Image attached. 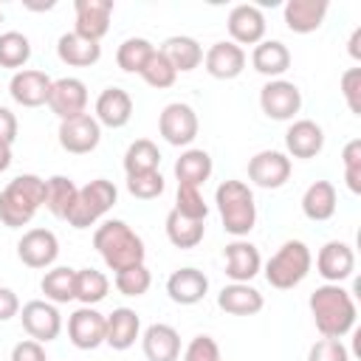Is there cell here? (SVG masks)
Segmentation results:
<instances>
[{
  "instance_id": "6da1fadb",
  "label": "cell",
  "mask_w": 361,
  "mask_h": 361,
  "mask_svg": "<svg viewBox=\"0 0 361 361\" xmlns=\"http://www.w3.org/2000/svg\"><path fill=\"white\" fill-rule=\"evenodd\" d=\"M310 313L316 322V330L324 338H341L355 327V302L350 296V290H344L341 285H319L310 293Z\"/></svg>"
},
{
  "instance_id": "7a4b0ae2",
  "label": "cell",
  "mask_w": 361,
  "mask_h": 361,
  "mask_svg": "<svg viewBox=\"0 0 361 361\" xmlns=\"http://www.w3.org/2000/svg\"><path fill=\"white\" fill-rule=\"evenodd\" d=\"M93 248L104 259V265L116 274L130 265H141L147 257L144 240L124 223V220H104L93 231Z\"/></svg>"
},
{
  "instance_id": "3957f363",
  "label": "cell",
  "mask_w": 361,
  "mask_h": 361,
  "mask_svg": "<svg viewBox=\"0 0 361 361\" xmlns=\"http://www.w3.org/2000/svg\"><path fill=\"white\" fill-rule=\"evenodd\" d=\"M45 206V178L17 175L0 192V223L8 228H23Z\"/></svg>"
},
{
  "instance_id": "277c9868",
  "label": "cell",
  "mask_w": 361,
  "mask_h": 361,
  "mask_svg": "<svg viewBox=\"0 0 361 361\" xmlns=\"http://www.w3.org/2000/svg\"><path fill=\"white\" fill-rule=\"evenodd\" d=\"M214 203L223 220V228L243 240L254 223H257V203H254V192L248 189V183L243 180H223L214 192Z\"/></svg>"
},
{
  "instance_id": "5b68a950",
  "label": "cell",
  "mask_w": 361,
  "mask_h": 361,
  "mask_svg": "<svg viewBox=\"0 0 361 361\" xmlns=\"http://www.w3.org/2000/svg\"><path fill=\"white\" fill-rule=\"evenodd\" d=\"M310 265H313L310 248L302 240H288L265 262V279L276 290H290L310 274Z\"/></svg>"
},
{
  "instance_id": "8992f818",
  "label": "cell",
  "mask_w": 361,
  "mask_h": 361,
  "mask_svg": "<svg viewBox=\"0 0 361 361\" xmlns=\"http://www.w3.org/2000/svg\"><path fill=\"white\" fill-rule=\"evenodd\" d=\"M116 200H118V189L110 180L96 178L76 192V203L68 214V223L73 228H90L116 206Z\"/></svg>"
},
{
  "instance_id": "52a82bcc",
  "label": "cell",
  "mask_w": 361,
  "mask_h": 361,
  "mask_svg": "<svg viewBox=\"0 0 361 361\" xmlns=\"http://www.w3.org/2000/svg\"><path fill=\"white\" fill-rule=\"evenodd\" d=\"M197 113L183 102L166 104L158 116V133L172 147H189L197 138Z\"/></svg>"
},
{
  "instance_id": "ba28073f",
  "label": "cell",
  "mask_w": 361,
  "mask_h": 361,
  "mask_svg": "<svg viewBox=\"0 0 361 361\" xmlns=\"http://www.w3.org/2000/svg\"><path fill=\"white\" fill-rule=\"evenodd\" d=\"M259 107L274 121H290L302 110V93L288 79H271L259 90Z\"/></svg>"
},
{
  "instance_id": "9c48e42d",
  "label": "cell",
  "mask_w": 361,
  "mask_h": 361,
  "mask_svg": "<svg viewBox=\"0 0 361 361\" xmlns=\"http://www.w3.org/2000/svg\"><path fill=\"white\" fill-rule=\"evenodd\" d=\"M99 141H102V124L90 113H82V116L59 121V147L65 152L87 155V152H93L99 147Z\"/></svg>"
},
{
  "instance_id": "30bf717a",
  "label": "cell",
  "mask_w": 361,
  "mask_h": 361,
  "mask_svg": "<svg viewBox=\"0 0 361 361\" xmlns=\"http://www.w3.org/2000/svg\"><path fill=\"white\" fill-rule=\"evenodd\" d=\"M20 319H23V330L39 344H48L62 333V316H59L56 305H51L48 299L25 302L20 310Z\"/></svg>"
},
{
  "instance_id": "8fae6325",
  "label": "cell",
  "mask_w": 361,
  "mask_h": 361,
  "mask_svg": "<svg viewBox=\"0 0 361 361\" xmlns=\"http://www.w3.org/2000/svg\"><path fill=\"white\" fill-rule=\"evenodd\" d=\"M104 333H107V316H102L96 307L82 305L68 316V338L79 350H96L99 344H104Z\"/></svg>"
},
{
  "instance_id": "7c38bea8",
  "label": "cell",
  "mask_w": 361,
  "mask_h": 361,
  "mask_svg": "<svg viewBox=\"0 0 361 361\" xmlns=\"http://www.w3.org/2000/svg\"><path fill=\"white\" fill-rule=\"evenodd\" d=\"M48 107L51 113L65 121L73 116H82L87 107V87L82 79L76 76H62L56 82H51V93H48Z\"/></svg>"
},
{
  "instance_id": "4fadbf2b",
  "label": "cell",
  "mask_w": 361,
  "mask_h": 361,
  "mask_svg": "<svg viewBox=\"0 0 361 361\" xmlns=\"http://www.w3.org/2000/svg\"><path fill=\"white\" fill-rule=\"evenodd\" d=\"M290 178V158L276 149H262L248 161V180L259 189H279Z\"/></svg>"
},
{
  "instance_id": "5bb4252c",
  "label": "cell",
  "mask_w": 361,
  "mask_h": 361,
  "mask_svg": "<svg viewBox=\"0 0 361 361\" xmlns=\"http://www.w3.org/2000/svg\"><path fill=\"white\" fill-rule=\"evenodd\" d=\"M17 257L28 268H51L59 257V240L48 228H28L17 243Z\"/></svg>"
},
{
  "instance_id": "9a60e30c",
  "label": "cell",
  "mask_w": 361,
  "mask_h": 361,
  "mask_svg": "<svg viewBox=\"0 0 361 361\" xmlns=\"http://www.w3.org/2000/svg\"><path fill=\"white\" fill-rule=\"evenodd\" d=\"M316 271H319V276L324 282L341 285L355 271V254H353V248L347 243H341V240L324 243L322 251H319V257H316Z\"/></svg>"
},
{
  "instance_id": "2e32d148",
  "label": "cell",
  "mask_w": 361,
  "mask_h": 361,
  "mask_svg": "<svg viewBox=\"0 0 361 361\" xmlns=\"http://www.w3.org/2000/svg\"><path fill=\"white\" fill-rule=\"evenodd\" d=\"M76 25L73 31L90 42H99L110 31V14H113V0H76Z\"/></svg>"
},
{
  "instance_id": "e0dca14e",
  "label": "cell",
  "mask_w": 361,
  "mask_h": 361,
  "mask_svg": "<svg viewBox=\"0 0 361 361\" xmlns=\"http://www.w3.org/2000/svg\"><path fill=\"white\" fill-rule=\"evenodd\" d=\"M228 34H231V42L234 45H257L262 42L265 37V17L257 6L251 3H240L228 11Z\"/></svg>"
},
{
  "instance_id": "ac0fdd59",
  "label": "cell",
  "mask_w": 361,
  "mask_h": 361,
  "mask_svg": "<svg viewBox=\"0 0 361 361\" xmlns=\"http://www.w3.org/2000/svg\"><path fill=\"white\" fill-rule=\"evenodd\" d=\"M8 93L17 104L23 107H42L48 104V93H51V79L42 71L34 68H23L11 76L8 82Z\"/></svg>"
},
{
  "instance_id": "d6986e66",
  "label": "cell",
  "mask_w": 361,
  "mask_h": 361,
  "mask_svg": "<svg viewBox=\"0 0 361 361\" xmlns=\"http://www.w3.org/2000/svg\"><path fill=\"white\" fill-rule=\"evenodd\" d=\"M203 65H206V73L214 79H223V82L237 79L245 71V51L234 45L231 39H223V42H214L203 54Z\"/></svg>"
},
{
  "instance_id": "ffe728a7",
  "label": "cell",
  "mask_w": 361,
  "mask_h": 361,
  "mask_svg": "<svg viewBox=\"0 0 361 361\" xmlns=\"http://www.w3.org/2000/svg\"><path fill=\"white\" fill-rule=\"evenodd\" d=\"M262 268V257L257 245L248 240H234L226 245V276L231 282H251Z\"/></svg>"
},
{
  "instance_id": "44dd1931",
  "label": "cell",
  "mask_w": 361,
  "mask_h": 361,
  "mask_svg": "<svg viewBox=\"0 0 361 361\" xmlns=\"http://www.w3.org/2000/svg\"><path fill=\"white\" fill-rule=\"evenodd\" d=\"M166 293L175 305H197L209 293V276L197 268H178L166 279Z\"/></svg>"
},
{
  "instance_id": "7402d4cb",
  "label": "cell",
  "mask_w": 361,
  "mask_h": 361,
  "mask_svg": "<svg viewBox=\"0 0 361 361\" xmlns=\"http://www.w3.org/2000/svg\"><path fill=\"white\" fill-rule=\"evenodd\" d=\"M141 347L147 361H178L180 355V333L172 324H149L141 336Z\"/></svg>"
},
{
  "instance_id": "603a6c76",
  "label": "cell",
  "mask_w": 361,
  "mask_h": 361,
  "mask_svg": "<svg viewBox=\"0 0 361 361\" xmlns=\"http://www.w3.org/2000/svg\"><path fill=\"white\" fill-rule=\"evenodd\" d=\"M130 116H133V99H130L127 90H121V87H104L99 93V99H96V116H93L99 124H104L110 130H118V127H124L130 121Z\"/></svg>"
},
{
  "instance_id": "cb8c5ba5",
  "label": "cell",
  "mask_w": 361,
  "mask_h": 361,
  "mask_svg": "<svg viewBox=\"0 0 361 361\" xmlns=\"http://www.w3.org/2000/svg\"><path fill=\"white\" fill-rule=\"evenodd\" d=\"M285 147H288V155L293 158H316L324 147V130L310 118H299L288 127Z\"/></svg>"
},
{
  "instance_id": "d4e9b609",
  "label": "cell",
  "mask_w": 361,
  "mask_h": 361,
  "mask_svg": "<svg viewBox=\"0 0 361 361\" xmlns=\"http://www.w3.org/2000/svg\"><path fill=\"white\" fill-rule=\"evenodd\" d=\"M262 305H265L262 293L248 282H231L217 293V307L231 316H254L262 310Z\"/></svg>"
},
{
  "instance_id": "484cf974",
  "label": "cell",
  "mask_w": 361,
  "mask_h": 361,
  "mask_svg": "<svg viewBox=\"0 0 361 361\" xmlns=\"http://www.w3.org/2000/svg\"><path fill=\"white\" fill-rule=\"evenodd\" d=\"M327 0H288L285 3V25L293 34L316 31L327 17Z\"/></svg>"
},
{
  "instance_id": "4316f807",
  "label": "cell",
  "mask_w": 361,
  "mask_h": 361,
  "mask_svg": "<svg viewBox=\"0 0 361 361\" xmlns=\"http://www.w3.org/2000/svg\"><path fill=\"white\" fill-rule=\"evenodd\" d=\"M251 65L257 73H262L268 79H279L290 68V51L279 39H262L251 51Z\"/></svg>"
},
{
  "instance_id": "83f0119b",
  "label": "cell",
  "mask_w": 361,
  "mask_h": 361,
  "mask_svg": "<svg viewBox=\"0 0 361 361\" xmlns=\"http://www.w3.org/2000/svg\"><path fill=\"white\" fill-rule=\"evenodd\" d=\"M56 56L71 68H90L102 59V45L79 37L76 31H68L56 39Z\"/></svg>"
},
{
  "instance_id": "f1b7e54d",
  "label": "cell",
  "mask_w": 361,
  "mask_h": 361,
  "mask_svg": "<svg viewBox=\"0 0 361 361\" xmlns=\"http://www.w3.org/2000/svg\"><path fill=\"white\" fill-rule=\"evenodd\" d=\"M141 333V319L133 307H116L107 316V333H104V344H110L113 350H130L135 344Z\"/></svg>"
},
{
  "instance_id": "f546056e",
  "label": "cell",
  "mask_w": 361,
  "mask_h": 361,
  "mask_svg": "<svg viewBox=\"0 0 361 361\" xmlns=\"http://www.w3.org/2000/svg\"><path fill=\"white\" fill-rule=\"evenodd\" d=\"M158 51L169 59V65L178 73H189L203 62V48L195 37H169V39H164V45Z\"/></svg>"
},
{
  "instance_id": "4dcf8cb0",
  "label": "cell",
  "mask_w": 361,
  "mask_h": 361,
  "mask_svg": "<svg viewBox=\"0 0 361 361\" xmlns=\"http://www.w3.org/2000/svg\"><path fill=\"white\" fill-rule=\"evenodd\" d=\"M336 203H338L336 200V186L330 180H316L302 195V212H305L307 220H316V223L330 220L336 214Z\"/></svg>"
},
{
  "instance_id": "1f68e13d",
  "label": "cell",
  "mask_w": 361,
  "mask_h": 361,
  "mask_svg": "<svg viewBox=\"0 0 361 361\" xmlns=\"http://www.w3.org/2000/svg\"><path fill=\"white\" fill-rule=\"evenodd\" d=\"M212 155L206 149H186L175 161V178L180 186H203L212 175Z\"/></svg>"
},
{
  "instance_id": "d6a6232c",
  "label": "cell",
  "mask_w": 361,
  "mask_h": 361,
  "mask_svg": "<svg viewBox=\"0 0 361 361\" xmlns=\"http://www.w3.org/2000/svg\"><path fill=\"white\" fill-rule=\"evenodd\" d=\"M39 288L51 305H68L76 299V271L68 265H56V268L45 271Z\"/></svg>"
},
{
  "instance_id": "836d02e7",
  "label": "cell",
  "mask_w": 361,
  "mask_h": 361,
  "mask_svg": "<svg viewBox=\"0 0 361 361\" xmlns=\"http://www.w3.org/2000/svg\"><path fill=\"white\" fill-rule=\"evenodd\" d=\"M76 192H79V186L71 178H65V175L48 178L45 180V206H48V212L54 217L68 220V214H71V209L76 203Z\"/></svg>"
},
{
  "instance_id": "e575fe53",
  "label": "cell",
  "mask_w": 361,
  "mask_h": 361,
  "mask_svg": "<svg viewBox=\"0 0 361 361\" xmlns=\"http://www.w3.org/2000/svg\"><path fill=\"white\" fill-rule=\"evenodd\" d=\"M206 220H189L183 214H178L175 209L166 214V237L175 248H195L200 245L203 234H206Z\"/></svg>"
},
{
  "instance_id": "d590c367",
  "label": "cell",
  "mask_w": 361,
  "mask_h": 361,
  "mask_svg": "<svg viewBox=\"0 0 361 361\" xmlns=\"http://www.w3.org/2000/svg\"><path fill=\"white\" fill-rule=\"evenodd\" d=\"M161 164V152L149 138H138L127 147L124 152V172L138 175V172H155Z\"/></svg>"
},
{
  "instance_id": "8d00e7d4",
  "label": "cell",
  "mask_w": 361,
  "mask_h": 361,
  "mask_svg": "<svg viewBox=\"0 0 361 361\" xmlns=\"http://www.w3.org/2000/svg\"><path fill=\"white\" fill-rule=\"evenodd\" d=\"M110 290V279L96 268H79L76 271V299L87 307L99 305Z\"/></svg>"
},
{
  "instance_id": "74e56055",
  "label": "cell",
  "mask_w": 361,
  "mask_h": 361,
  "mask_svg": "<svg viewBox=\"0 0 361 361\" xmlns=\"http://www.w3.org/2000/svg\"><path fill=\"white\" fill-rule=\"evenodd\" d=\"M152 42L149 39H144V37H130V39H124L121 45H118V51H116V62H118V68L124 71V73H141V68L147 65V59L152 56Z\"/></svg>"
},
{
  "instance_id": "f35d334b",
  "label": "cell",
  "mask_w": 361,
  "mask_h": 361,
  "mask_svg": "<svg viewBox=\"0 0 361 361\" xmlns=\"http://www.w3.org/2000/svg\"><path fill=\"white\" fill-rule=\"evenodd\" d=\"M31 59V42L20 31H6L0 34V68L20 71Z\"/></svg>"
},
{
  "instance_id": "ab89813d",
  "label": "cell",
  "mask_w": 361,
  "mask_h": 361,
  "mask_svg": "<svg viewBox=\"0 0 361 361\" xmlns=\"http://www.w3.org/2000/svg\"><path fill=\"white\" fill-rule=\"evenodd\" d=\"M113 285L124 296H144L149 290V285H152V274H149V268L144 262L141 265H130L124 271H116Z\"/></svg>"
},
{
  "instance_id": "60d3db41",
  "label": "cell",
  "mask_w": 361,
  "mask_h": 361,
  "mask_svg": "<svg viewBox=\"0 0 361 361\" xmlns=\"http://www.w3.org/2000/svg\"><path fill=\"white\" fill-rule=\"evenodd\" d=\"M141 79H144L149 87L164 90V87H172V85H175L178 71H175V68L169 65V59L155 48V51H152V56L147 59V65L141 68Z\"/></svg>"
},
{
  "instance_id": "b9f144b4",
  "label": "cell",
  "mask_w": 361,
  "mask_h": 361,
  "mask_svg": "<svg viewBox=\"0 0 361 361\" xmlns=\"http://www.w3.org/2000/svg\"><path fill=\"white\" fill-rule=\"evenodd\" d=\"M175 212L189 217V220H206L209 214V206L200 195L197 186H180L178 183V195H175Z\"/></svg>"
},
{
  "instance_id": "7bdbcfd3",
  "label": "cell",
  "mask_w": 361,
  "mask_h": 361,
  "mask_svg": "<svg viewBox=\"0 0 361 361\" xmlns=\"http://www.w3.org/2000/svg\"><path fill=\"white\" fill-rule=\"evenodd\" d=\"M164 175L155 172H138V175H127V192L138 200H155L164 192Z\"/></svg>"
},
{
  "instance_id": "ee69618b",
  "label": "cell",
  "mask_w": 361,
  "mask_h": 361,
  "mask_svg": "<svg viewBox=\"0 0 361 361\" xmlns=\"http://www.w3.org/2000/svg\"><path fill=\"white\" fill-rule=\"evenodd\" d=\"M341 161H344V180H347L350 192L361 195V138H353L344 147Z\"/></svg>"
},
{
  "instance_id": "f6af8a7d",
  "label": "cell",
  "mask_w": 361,
  "mask_h": 361,
  "mask_svg": "<svg viewBox=\"0 0 361 361\" xmlns=\"http://www.w3.org/2000/svg\"><path fill=\"white\" fill-rule=\"evenodd\" d=\"M341 96L350 113L361 116V68H350L341 73Z\"/></svg>"
},
{
  "instance_id": "bcb514c9",
  "label": "cell",
  "mask_w": 361,
  "mask_h": 361,
  "mask_svg": "<svg viewBox=\"0 0 361 361\" xmlns=\"http://www.w3.org/2000/svg\"><path fill=\"white\" fill-rule=\"evenodd\" d=\"M183 361H220V347L212 336H195L183 350Z\"/></svg>"
},
{
  "instance_id": "7dc6e473",
  "label": "cell",
  "mask_w": 361,
  "mask_h": 361,
  "mask_svg": "<svg viewBox=\"0 0 361 361\" xmlns=\"http://www.w3.org/2000/svg\"><path fill=\"white\" fill-rule=\"evenodd\" d=\"M307 361H350V353L341 344V338H322L310 347Z\"/></svg>"
},
{
  "instance_id": "c3c4849f",
  "label": "cell",
  "mask_w": 361,
  "mask_h": 361,
  "mask_svg": "<svg viewBox=\"0 0 361 361\" xmlns=\"http://www.w3.org/2000/svg\"><path fill=\"white\" fill-rule=\"evenodd\" d=\"M8 361H48V355H45V347H42L39 341L25 338V341H17V344H14Z\"/></svg>"
},
{
  "instance_id": "681fc988",
  "label": "cell",
  "mask_w": 361,
  "mask_h": 361,
  "mask_svg": "<svg viewBox=\"0 0 361 361\" xmlns=\"http://www.w3.org/2000/svg\"><path fill=\"white\" fill-rule=\"evenodd\" d=\"M17 141V116L8 107H0V144L11 147Z\"/></svg>"
},
{
  "instance_id": "f907efd6",
  "label": "cell",
  "mask_w": 361,
  "mask_h": 361,
  "mask_svg": "<svg viewBox=\"0 0 361 361\" xmlns=\"http://www.w3.org/2000/svg\"><path fill=\"white\" fill-rule=\"evenodd\" d=\"M20 313V299L11 288H0V322H8Z\"/></svg>"
},
{
  "instance_id": "816d5d0a",
  "label": "cell",
  "mask_w": 361,
  "mask_h": 361,
  "mask_svg": "<svg viewBox=\"0 0 361 361\" xmlns=\"http://www.w3.org/2000/svg\"><path fill=\"white\" fill-rule=\"evenodd\" d=\"M350 56L353 59H361V28H355L353 37H350Z\"/></svg>"
},
{
  "instance_id": "f5cc1de1",
  "label": "cell",
  "mask_w": 361,
  "mask_h": 361,
  "mask_svg": "<svg viewBox=\"0 0 361 361\" xmlns=\"http://www.w3.org/2000/svg\"><path fill=\"white\" fill-rule=\"evenodd\" d=\"M11 166V147L0 144V172H6Z\"/></svg>"
},
{
  "instance_id": "db71d44e",
  "label": "cell",
  "mask_w": 361,
  "mask_h": 361,
  "mask_svg": "<svg viewBox=\"0 0 361 361\" xmlns=\"http://www.w3.org/2000/svg\"><path fill=\"white\" fill-rule=\"evenodd\" d=\"M0 20H3V8H0Z\"/></svg>"
}]
</instances>
